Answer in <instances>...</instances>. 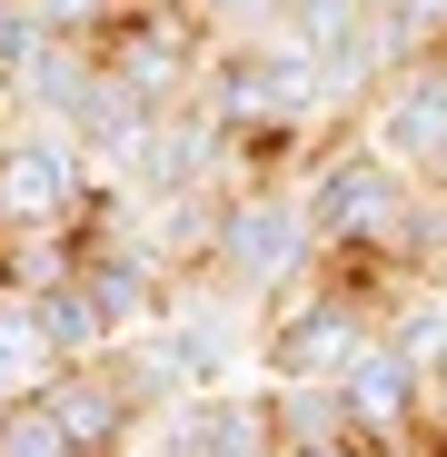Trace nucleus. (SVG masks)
I'll use <instances>...</instances> for the list:
<instances>
[{"label": "nucleus", "instance_id": "9d476101", "mask_svg": "<svg viewBox=\"0 0 447 457\" xmlns=\"http://www.w3.org/2000/svg\"><path fill=\"white\" fill-rule=\"evenodd\" d=\"M298 457H378L368 437H338V447H298Z\"/></svg>", "mask_w": 447, "mask_h": 457}, {"label": "nucleus", "instance_id": "0eeeda50", "mask_svg": "<svg viewBox=\"0 0 447 457\" xmlns=\"http://www.w3.org/2000/svg\"><path fill=\"white\" fill-rule=\"evenodd\" d=\"M30 309H40V328H50V348H60V368H90V358H110V348H120L80 269H70V278H50V288H30Z\"/></svg>", "mask_w": 447, "mask_h": 457}, {"label": "nucleus", "instance_id": "f257e3e1", "mask_svg": "<svg viewBox=\"0 0 447 457\" xmlns=\"http://www.w3.org/2000/svg\"><path fill=\"white\" fill-rule=\"evenodd\" d=\"M100 209V170L60 120H21L0 129V239H40V228H80Z\"/></svg>", "mask_w": 447, "mask_h": 457}, {"label": "nucleus", "instance_id": "f03ea898", "mask_svg": "<svg viewBox=\"0 0 447 457\" xmlns=\"http://www.w3.org/2000/svg\"><path fill=\"white\" fill-rule=\"evenodd\" d=\"M100 60H110V80H129L149 110H179V100L209 90L219 40H209V21L189 11V0H139V11H120L100 30Z\"/></svg>", "mask_w": 447, "mask_h": 457}, {"label": "nucleus", "instance_id": "6e6552de", "mask_svg": "<svg viewBox=\"0 0 447 457\" xmlns=\"http://www.w3.org/2000/svg\"><path fill=\"white\" fill-rule=\"evenodd\" d=\"M0 457H80V447L40 398H21V408H0Z\"/></svg>", "mask_w": 447, "mask_h": 457}, {"label": "nucleus", "instance_id": "1a4fd4ad", "mask_svg": "<svg viewBox=\"0 0 447 457\" xmlns=\"http://www.w3.org/2000/svg\"><path fill=\"white\" fill-rule=\"evenodd\" d=\"M189 11L209 21V40H269V30H288V0H189Z\"/></svg>", "mask_w": 447, "mask_h": 457}, {"label": "nucleus", "instance_id": "39448f33", "mask_svg": "<svg viewBox=\"0 0 447 457\" xmlns=\"http://www.w3.org/2000/svg\"><path fill=\"white\" fill-rule=\"evenodd\" d=\"M259 398H269V437H278V457L358 437V418H348V388H338V378H269Z\"/></svg>", "mask_w": 447, "mask_h": 457}, {"label": "nucleus", "instance_id": "7ed1b4c3", "mask_svg": "<svg viewBox=\"0 0 447 457\" xmlns=\"http://www.w3.org/2000/svg\"><path fill=\"white\" fill-rule=\"evenodd\" d=\"M319 259V228H309V209H298V179H249L239 199H229V219H219V259H209V278H229V288H249L259 309Z\"/></svg>", "mask_w": 447, "mask_h": 457}, {"label": "nucleus", "instance_id": "423d86ee", "mask_svg": "<svg viewBox=\"0 0 447 457\" xmlns=\"http://www.w3.org/2000/svg\"><path fill=\"white\" fill-rule=\"evenodd\" d=\"M50 378H60V348H50V328L30 309V288H0V408L40 398Z\"/></svg>", "mask_w": 447, "mask_h": 457}, {"label": "nucleus", "instance_id": "20e7f679", "mask_svg": "<svg viewBox=\"0 0 447 457\" xmlns=\"http://www.w3.org/2000/svg\"><path fill=\"white\" fill-rule=\"evenodd\" d=\"M40 408L70 428V447H80V457H129V437L149 428V418H139V398L110 378V358H90V368H60L50 388H40Z\"/></svg>", "mask_w": 447, "mask_h": 457}]
</instances>
